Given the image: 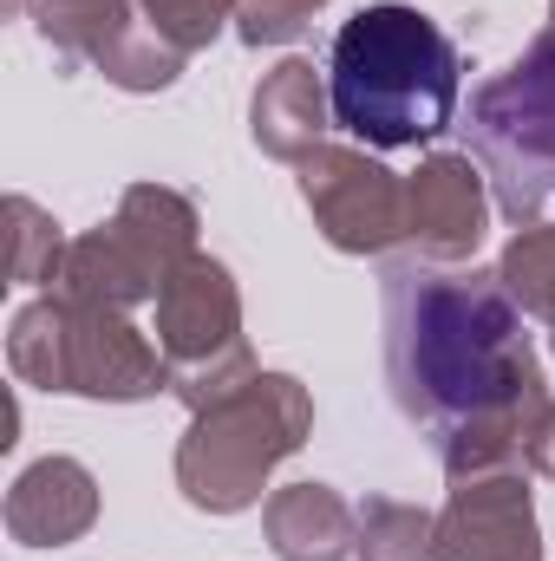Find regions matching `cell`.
Wrapping results in <instances>:
<instances>
[{
	"instance_id": "cell-23",
	"label": "cell",
	"mask_w": 555,
	"mask_h": 561,
	"mask_svg": "<svg viewBox=\"0 0 555 561\" xmlns=\"http://www.w3.org/2000/svg\"><path fill=\"white\" fill-rule=\"evenodd\" d=\"M13 7H20V0H13Z\"/></svg>"
},
{
	"instance_id": "cell-16",
	"label": "cell",
	"mask_w": 555,
	"mask_h": 561,
	"mask_svg": "<svg viewBox=\"0 0 555 561\" xmlns=\"http://www.w3.org/2000/svg\"><path fill=\"white\" fill-rule=\"evenodd\" d=\"M360 561H444L438 549V516L399 503V496H373L360 510Z\"/></svg>"
},
{
	"instance_id": "cell-12",
	"label": "cell",
	"mask_w": 555,
	"mask_h": 561,
	"mask_svg": "<svg viewBox=\"0 0 555 561\" xmlns=\"http://www.w3.org/2000/svg\"><path fill=\"white\" fill-rule=\"evenodd\" d=\"M327 125H333V99L307 59H281L275 72H262V85L249 99V138L262 157L301 163L307 150L327 144Z\"/></svg>"
},
{
	"instance_id": "cell-10",
	"label": "cell",
	"mask_w": 555,
	"mask_h": 561,
	"mask_svg": "<svg viewBox=\"0 0 555 561\" xmlns=\"http://www.w3.org/2000/svg\"><path fill=\"white\" fill-rule=\"evenodd\" d=\"M99 523V477L79 457H39L7 490V536L26 549H66Z\"/></svg>"
},
{
	"instance_id": "cell-7",
	"label": "cell",
	"mask_w": 555,
	"mask_h": 561,
	"mask_svg": "<svg viewBox=\"0 0 555 561\" xmlns=\"http://www.w3.org/2000/svg\"><path fill=\"white\" fill-rule=\"evenodd\" d=\"M490 229V176L477 170L471 150H431L406 176V242L418 262L457 268L484 249Z\"/></svg>"
},
{
	"instance_id": "cell-2",
	"label": "cell",
	"mask_w": 555,
	"mask_h": 561,
	"mask_svg": "<svg viewBox=\"0 0 555 561\" xmlns=\"http://www.w3.org/2000/svg\"><path fill=\"white\" fill-rule=\"evenodd\" d=\"M464 59L451 33L406 0L360 7L327 46V99L333 125L366 150H418L444 138L457 118Z\"/></svg>"
},
{
	"instance_id": "cell-15",
	"label": "cell",
	"mask_w": 555,
	"mask_h": 561,
	"mask_svg": "<svg viewBox=\"0 0 555 561\" xmlns=\"http://www.w3.org/2000/svg\"><path fill=\"white\" fill-rule=\"evenodd\" d=\"M7 366L20 386H39V392H66V300L46 294V300H26L7 327Z\"/></svg>"
},
{
	"instance_id": "cell-11",
	"label": "cell",
	"mask_w": 555,
	"mask_h": 561,
	"mask_svg": "<svg viewBox=\"0 0 555 561\" xmlns=\"http://www.w3.org/2000/svg\"><path fill=\"white\" fill-rule=\"evenodd\" d=\"M46 294H59L66 307L132 313V307H144V300H157V294H163V275L144 262V255L118 236V229H112V222H99V229H86V236H72V242H66L59 275L46 280Z\"/></svg>"
},
{
	"instance_id": "cell-6",
	"label": "cell",
	"mask_w": 555,
	"mask_h": 561,
	"mask_svg": "<svg viewBox=\"0 0 555 561\" xmlns=\"http://www.w3.org/2000/svg\"><path fill=\"white\" fill-rule=\"evenodd\" d=\"M294 170H301V203L327 236V249L393 255L406 242V176L366 157L360 144H320Z\"/></svg>"
},
{
	"instance_id": "cell-14",
	"label": "cell",
	"mask_w": 555,
	"mask_h": 561,
	"mask_svg": "<svg viewBox=\"0 0 555 561\" xmlns=\"http://www.w3.org/2000/svg\"><path fill=\"white\" fill-rule=\"evenodd\" d=\"M20 13L66 66H99L144 20L138 0H20Z\"/></svg>"
},
{
	"instance_id": "cell-19",
	"label": "cell",
	"mask_w": 555,
	"mask_h": 561,
	"mask_svg": "<svg viewBox=\"0 0 555 561\" xmlns=\"http://www.w3.org/2000/svg\"><path fill=\"white\" fill-rule=\"evenodd\" d=\"M7 222H13V280L20 287H46L59 275V255H66V236L53 222V209H39L33 196H7Z\"/></svg>"
},
{
	"instance_id": "cell-8",
	"label": "cell",
	"mask_w": 555,
	"mask_h": 561,
	"mask_svg": "<svg viewBox=\"0 0 555 561\" xmlns=\"http://www.w3.org/2000/svg\"><path fill=\"white\" fill-rule=\"evenodd\" d=\"M66 392L99 399V405L157 399V392H170L163 346L144 340V327H132V313L66 307Z\"/></svg>"
},
{
	"instance_id": "cell-5",
	"label": "cell",
	"mask_w": 555,
	"mask_h": 561,
	"mask_svg": "<svg viewBox=\"0 0 555 561\" xmlns=\"http://www.w3.org/2000/svg\"><path fill=\"white\" fill-rule=\"evenodd\" d=\"M157 346L170 366V392L203 412L256 379V353L242 333V287L216 255H190L157 294Z\"/></svg>"
},
{
	"instance_id": "cell-22",
	"label": "cell",
	"mask_w": 555,
	"mask_h": 561,
	"mask_svg": "<svg viewBox=\"0 0 555 561\" xmlns=\"http://www.w3.org/2000/svg\"><path fill=\"white\" fill-rule=\"evenodd\" d=\"M550 353H555V327H550Z\"/></svg>"
},
{
	"instance_id": "cell-18",
	"label": "cell",
	"mask_w": 555,
	"mask_h": 561,
	"mask_svg": "<svg viewBox=\"0 0 555 561\" xmlns=\"http://www.w3.org/2000/svg\"><path fill=\"white\" fill-rule=\"evenodd\" d=\"M183 59H190L183 46H170L150 20H138V26H132V33H125V39H118L92 72H105V85L138 92V99H144V92H170V85L183 79Z\"/></svg>"
},
{
	"instance_id": "cell-9",
	"label": "cell",
	"mask_w": 555,
	"mask_h": 561,
	"mask_svg": "<svg viewBox=\"0 0 555 561\" xmlns=\"http://www.w3.org/2000/svg\"><path fill=\"white\" fill-rule=\"evenodd\" d=\"M444 561H543V523L523 470L457 477L438 510Z\"/></svg>"
},
{
	"instance_id": "cell-4",
	"label": "cell",
	"mask_w": 555,
	"mask_h": 561,
	"mask_svg": "<svg viewBox=\"0 0 555 561\" xmlns=\"http://www.w3.org/2000/svg\"><path fill=\"white\" fill-rule=\"evenodd\" d=\"M471 157L490 176L497 209L530 229L555 222V39L536 33L517 66L471 92Z\"/></svg>"
},
{
	"instance_id": "cell-3",
	"label": "cell",
	"mask_w": 555,
	"mask_h": 561,
	"mask_svg": "<svg viewBox=\"0 0 555 561\" xmlns=\"http://www.w3.org/2000/svg\"><path fill=\"white\" fill-rule=\"evenodd\" d=\"M314 431V399L294 373H256L229 399L190 412L177 437V490L203 516H242L262 503L275 463H287Z\"/></svg>"
},
{
	"instance_id": "cell-20",
	"label": "cell",
	"mask_w": 555,
	"mask_h": 561,
	"mask_svg": "<svg viewBox=\"0 0 555 561\" xmlns=\"http://www.w3.org/2000/svg\"><path fill=\"white\" fill-rule=\"evenodd\" d=\"M236 7L242 0H138V13L183 53H203L223 26H236Z\"/></svg>"
},
{
	"instance_id": "cell-1",
	"label": "cell",
	"mask_w": 555,
	"mask_h": 561,
	"mask_svg": "<svg viewBox=\"0 0 555 561\" xmlns=\"http://www.w3.org/2000/svg\"><path fill=\"white\" fill-rule=\"evenodd\" d=\"M380 327L386 392L399 419L418 424L431 444L543 379V359L523 333V307L503 294L497 268L484 275L399 262L380 280Z\"/></svg>"
},
{
	"instance_id": "cell-17",
	"label": "cell",
	"mask_w": 555,
	"mask_h": 561,
	"mask_svg": "<svg viewBox=\"0 0 555 561\" xmlns=\"http://www.w3.org/2000/svg\"><path fill=\"white\" fill-rule=\"evenodd\" d=\"M497 280H503V294H510L530 320L555 327V222L517 229V236L503 242V255H497Z\"/></svg>"
},
{
	"instance_id": "cell-13",
	"label": "cell",
	"mask_w": 555,
	"mask_h": 561,
	"mask_svg": "<svg viewBox=\"0 0 555 561\" xmlns=\"http://www.w3.org/2000/svg\"><path fill=\"white\" fill-rule=\"evenodd\" d=\"M275 561H347L360 549V510L333 483H287L262 510Z\"/></svg>"
},
{
	"instance_id": "cell-21",
	"label": "cell",
	"mask_w": 555,
	"mask_h": 561,
	"mask_svg": "<svg viewBox=\"0 0 555 561\" xmlns=\"http://www.w3.org/2000/svg\"><path fill=\"white\" fill-rule=\"evenodd\" d=\"M320 7L327 0H242L236 7V39L242 46H287L314 26Z\"/></svg>"
}]
</instances>
